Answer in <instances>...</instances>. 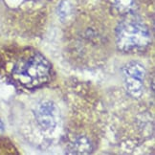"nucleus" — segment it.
<instances>
[{"label":"nucleus","instance_id":"423d86ee","mask_svg":"<svg viewBox=\"0 0 155 155\" xmlns=\"http://www.w3.org/2000/svg\"><path fill=\"white\" fill-rule=\"evenodd\" d=\"M72 153H78V154H85L90 152L91 150V144L88 140L84 138H81L77 140L72 147Z\"/></svg>","mask_w":155,"mask_h":155},{"label":"nucleus","instance_id":"0eeeda50","mask_svg":"<svg viewBox=\"0 0 155 155\" xmlns=\"http://www.w3.org/2000/svg\"><path fill=\"white\" fill-rule=\"evenodd\" d=\"M57 13L58 17L62 21L66 20L72 14V5L68 0H61L58 6Z\"/></svg>","mask_w":155,"mask_h":155},{"label":"nucleus","instance_id":"f03ea898","mask_svg":"<svg viewBox=\"0 0 155 155\" xmlns=\"http://www.w3.org/2000/svg\"><path fill=\"white\" fill-rule=\"evenodd\" d=\"M116 46L124 53H137L146 50L151 43V33L140 20L127 17L116 28Z\"/></svg>","mask_w":155,"mask_h":155},{"label":"nucleus","instance_id":"7ed1b4c3","mask_svg":"<svg viewBox=\"0 0 155 155\" xmlns=\"http://www.w3.org/2000/svg\"><path fill=\"white\" fill-rule=\"evenodd\" d=\"M147 71L139 61H129L123 68L124 84L128 95L138 99L144 93Z\"/></svg>","mask_w":155,"mask_h":155},{"label":"nucleus","instance_id":"f257e3e1","mask_svg":"<svg viewBox=\"0 0 155 155\" xmlns=\"http://www.w3.org/2000/svg\"><path fill=\"white\" fill-rule=\"evenodd\" d=\"M12 76L24 88H38L49 82L52 76V65L38 51H29L15 62L12 70Z\"/></svg>","mask_w":155,"mask_h":155},{"label":"nucleus","instance_id":"20e7f679","mask_svg":"<svg viewBox=\"0 0 155 155\" xmlns=\"http://www.w3.org/2000/svg\"><path fill=\"white\" fill-rule=\"evenodd\" d=\"M34 115L38 127L49 133L56 129L61 119L58 107L49 100H43L35 105Z\"/></svg>","mask_w":155,"mask_h":155},{"label":"nucleus","instance_id":"39448f33","mask_svg":"<svg viewBox=\"0 0 155 155\" xmlns=\"http://www.w3.org/2000/svg\"><path fill=\"white\" fill-rule=\"evenodd\" d=\"M110 4L119 15H131L137 9L136 0H110Z\"/></svg>","mask_w":155,"mask_h":155}]
</instances>
